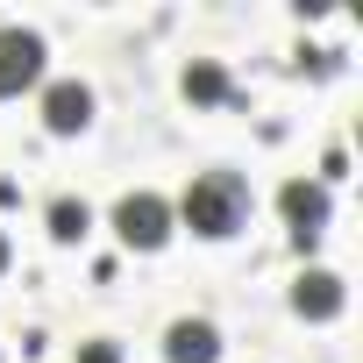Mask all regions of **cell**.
Returning a JSON list of instances; mask_svg holds the SVG:
<instances>
[{"instance_id": "obj_10", "label": "cell", "mask_w": 363, "mask_h": 363, "mask_svg": "<svg viewBox=\"0 0 363 363\" xmlns=\"http://www.w3.org/2000/svg\"><path fill=\"white\" fill-rule=\"evenodd\" d=\"M79 363H121V349L107 335H93V342H79Z\"/></svg>"}, {"instance_id": "obj_4", "label": "cell", "mask_w": 363, "mask_h": 363, "mask_svg": "<svg viewBox=\"0 0 363 363\" xmlns=\"http://www.w3.org/2000/svg\"><path fill=\"white\" fill-rule=\"evenodd\" d=\"M278 207H285V221H292V242L313 250V235L328 228V186H320V178H285Z\"/></svg>"}, {"instance_id": "obj_6", "label": "cell", "mask_w": 363, "mask_h": 363, "mask_svg": "<svg viewBox=\"0 0 363 363\" xmlns=\"http://www.w3.org/2000/svg\"><path fill=\"white\" fill-rule=\"evenodd\" d=\"M164 356L171 363H221V328L214 320H171Z\"/></svg>"}, {"instance_id": "obj_9", "label": "cell", "mask_w": 363, "mask_h": 363, "mask_svg": "<svg viewBox=\"0 0 363 363\" xmlns=\"http://www.w3.org/2000/svg\"><path fill=\"white\" fill-rule=\"evenodd\" d=\"M86 228H93V207H86V200H72V193L50 200V235H57V242H86Z\"/></svg>"}, {"instance_id": "obj_8", "label": "cell", "mask_w": 363, "mask_h": 363, "mask_svg": "<svg viewBox=\"0 0 363 363\" xmlns=\"http://www.w3.org/2000/svg\"><path fill=\"white\" fill-rule=\"evenodd\" d=\"M186 100H193V107H221V100H228V72H221L214 57H193V65H186Z\"/></svg>"}, {"instance_id": "obj_7", "label": "cell", "mask_w": 363, "mask_h": 363, "mask_svg": "<svg viewBox=\"0 0 363 363\" xmlns=\"http://www.w3.org/2000/svg\"><path fill=\"white\" fill-rule=\"evenodd\" d=\"M292 313H299V320H335V313H342V278H335V271H299Z\"/></svg>"}, {"instance_id": "obj_2", "label": "cell", "mask_w": 363, "mask_h": 363, "mask_svg": "<svg viewBox=\"0 0 363 363\" xmlns=\"http://www.w3.org/2000/svg\"><path fill=\"white\" fill-rule=\"evenodd\" d=\"M114 235H121L128 250H164V242H171V200L128 193V200L114 207Z\"/></svg>"}, {"instance_id": "obj_11", "label": "cell", "mask_w": 363, "mask_h": 363, "mask_svg": "<svg viewBox=\"0 0 363 363\" xmlns=\"http://www.w3.org/2000/svg\"><path fill=\"white\" fill-rule=\"evenodd\" d=\"M0 271H8V235H0Z\"/></svg>"}, {"instance_id": "obj_1", "label": "cell", "mask_w": 363, "mask_h": 363, "mask_svg": "<svg viewBox=\"0 0 363 363\" xmlns=\"http://www.w3.org/2000/svg\"><path fill=\"white\" fill-rule=\"evenodd\" d=\"M178 221H186L193 235H207V242H228L250 221V186L235 171H200L186 186V200H178Z\"/></svg>"}, {"instance_id": "obj_3", "label": "cell", "mask_w": 363, "mask_h": 363, "mask_svg": "<svg viewBox=\"0 0 363 363\" xmlns=\"http://www.w3.org/2000/svg\"><path fill=\"white\" fill-rule=\"evenodd\" d=\"M43 79V36L36 29H0V100Z\"/></svg>"}, {"instance_id": "obj_5", "label": "cell", "mask_w": 363, "mask_h": 363, "mask_svg": "<svg viewBox=\"0 0 363 363\" xmlns=\"http://www.w3.org/2000/svg\"><path fill=\"white\" fill-rule=\"evenodd\" d=\"M86 121H93V86L57 79V86L43 93V128H50V135H79Z\"/></svg>"}]
</instances>
